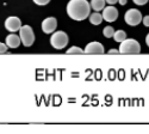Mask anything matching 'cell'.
<instances>
[{"label": "cell", "mask_w": 149, "mask_h": 134, "mask_svg": "<svg viewBox=\"0 0 149 134\" xmlns=\"http://www.w3.org/2000/svg\"><path fill=\"white\" fill-rule=\"evenodd\" d=\"M91 4L87 0H69L67 4V15L73 19L81 22L90 17Z\"/></svg>", "instance_id": "cell-1"}, {"label": "cell", "mask_w": 149, "mask_h": 134, "mask_svg": "<svg viewBox=\"0 0 149 134\" xmlns=\"http://www.w3.org/2000/svg\"><path fill=\"white\" fill-rule=\"evenodd\" d=\"M118 51L120 54H140L141 44L134 39H125L123 42H120Z\"/></svg>", "instance_id": "cell-2"}, {"label": "cell", "mask_w": 149, "mask_h": 134, "mask_svg": "<svg viewBox=\"0 0 149 134\" xmlns=\"http://www.w3.org/2000/svg\"><path fill=\"white\" fill-rule=\"evenodd\" d=\"M50 44L55 49H63L68 44V35L63 31H56L52 35Z\"/></svg>", "instance_id": "cell-3"}, {"label": "cell", "mask_w": 149, "mask_h": 134, "mask_svg": "<svg viewBox=\"0 0 149 134\" xmlns=\"http://www.w3.org/2000/svg\"><path fill=\"white\" fill-rule=\"evenodd\" d=\"M143 17H142V13L136 10V8H130L125 12V15H124V20H125V23L128 24V25L130 27H136L139 25V24L142 22Z\"/></svg>", "instance_id": "cell-4"}, {"label": "cell", "mask_w": 149, "mask_h": 134, "mask_svg": "<svg viewBox=\"0 0 149 134\" xmlns=\"http://www.w3.org/2000/svg\"><path fill=\"white\" fill-rule=\"evenodd\" d=\"M19 36H20V40H22L23 44L25 47H30L35 42V34H33V30L30 25L22 27L19 30Z\"/></svg>", "instance_id": "cell-5"}, {"label": "cell", "mask_w": 149, "mask_h": 134, "mask_svg": "<svg viewBox=\"0 0 149 134\" xmlns=\"http://www.w3.org/2000/svg\"><path fill=\"white\" fill-rule=\"evenodd\" d=\"M57 28V20L54 17H48L42 22V30L44 34H52Z\"/></svg>", "instance_id": "cell-6"}, {"label": "cell", "mask_w": 149, "mask_h": 134, "mask_svg": "<svg viewBox=\"0 0 149 134\" xmlns=\"http://www.w3.org/2000/svg\"><path fill=\"white\" fill-rule=\"evenodd\" d=\"M103 18L106 22H115L118 18V10L113 6V5H110L107 7H105L103 10Z\"/></svg>", "instance_id": "cell-7"}, {"label": "cell", "mask_w": 149, "mask_h": 134, "mask_svg": "<svg viewBox=\"0 0 149 134\" xmlns=\"http://www.w3.org/2000/svg\"><path fill=\"white\" fill-rule=\"evenodd\" d=\"M5 28L11 31V32H16V31H19L20 28H22V23H20V19L18 17H8L6 20H5Z\"/></svg>", "instance_id": "cell-8"}, {"label": "cell", "mask_w": 149, "mask_h": 134, "mask_svg": "<svg viewBox=\"0 0 149 134\" xmlns=\"http://www.w3.org/2000/svg\"><path fill=\"white\" fill-rule=\"evenodd\" d=\"M86 54H104V46L99 42H91L85 47Z\"/></svg>", "instance_id": "cell-9"}, {"label": "cell", "mask_w": 149, "mask_h": 134, "mask_svg": "<svg viewBox=\"0 0 149 134\" xmlns=\"http://www.w3.org/2000/svg\"><path fill=\"white\" fill-rule=\"evenodd\" d=\"M22 40H20V36H17L13 34H11L8 35L7 37H6V44L8 48H12V49H15V48H18L19 44H20Z\"/></svg>", "instance_id": "cell-10"}, {"label": "cell", "mask_w": 149, "mask_h": 134, "mask_svg": "<svg viewBox=\"0 0 149 134\" xmlns=\"http://www.w3.org/2000/svg\"><path fill=\"white\" fill-rule=\"evenodd\" d=\"M91 7L94 11H102L105 8V4H106V0H91Z\"/></svg>", "instance_id": "cell-11"}, {"label": "cell", "mask_w": 149, "mask_h": 134, "mask_svg": "<svg viewBox=\"0 0 149 134\" xmlns=\"http://www.w3.org/2000/svg\"><path fill=\"white\" fill-rule=\"evenodd\" d=\"M103 20H104L103 15H100L99 12H94V13L90 15V22L93 25H99V24H102Z\"/></svg>", "instance_id": "cell-12"}, {"label": "cell", "mask_w": 149, "mask_h": 134, "mask_svg": "<svg viewBox=\"0 0 149 134\" xmlns=\"http://www.w3.org/2000/svg\"><path fill=\"white\" fill-rule=\"evenodd\" d=\"M125 39H127V34H125V31H123V30H117L115 32V35H113V40L116 42H119V43L123 42Z\"/></svg>", "instance_id": "cell-13"}, {"label": "cell", "mask_w": 149, "mask_h": 134, "mask_svg": "<svg viewBox=\"0 0 149 134\" xmlns=\"http://www.w3.org/2000/svg\"><path fill=\"white\" fill-rule=\"evenodd\" d=\"M115 29L112 27H105L104 30H103V34L106 39H111V37H113V35H115Z\"/></svg>", "instance_id": "cell-14"}, {"label": "cell", "mask_w": 149, "mask_h": 134, "mask_svg": "<svg viewBox=\"0 0 149 134\" xmlns=\"http://www.w3.org/2000/svg\"><path fill=\"white\" fill-rule=\"evenodd\" d=\"M85 53V51H82L81 48H79V47H70L69 49L67 51V54H78V55H80V54H84Z\"/></svg>", "instance_id": "cell-15"}, {"label": "cell", "mask_w": 149, "mask_h": 134, "mask_svg": "<svg viewBox=\"0 0 149 134\" xmlns=\"http://www.w3.org/2000/svg\"><path fill=\"white\" fill-rule=\"evenodd\" d=\"M32 1H33L36 5H41V6H43V5L49 4V1H50V0H32Z\"/></svg>", "instance_id": "cell-16"}, {"label": "cell", "mask_w": 149, "mask_h": 134, "mask_svg": "<svg viewBox=\"0 0 149 134\" xmlns=\"http://www.w3.org/2000/svg\"><path fill=\"white\" fill-rule=\"evenodd\" d=\"M7 52V44H4L3 42H0V54H4Z\"/></svg>", "instance_id": "cell-17"}, {"label": "cell", "mask_w": 149, "mask_h": 134, "mask_svg": "<svg viewBox=\"0 0 149 134\" xmlns=\"http://www.w3.org/2000/svg\"><path fill=\"white\" fill-rule=\"evenodd\" d=\"M132 1L136 4V5H139V6H143V5H146L149 0H132Z\"/></svg>", "instance_id": "cell-18"}, {"label": "cell", "mask_w": 149, "mask_h": 134, "mask_svg": "<svg viewBox=\"0 0 149 134\" xmlns=\"http://www.w3.org/2000/svg\"><path fill=\"white\" fill-rule=\"evenodd\" d=\"M142 23L144 24V27L149 28V15H148V16H146V17H143V19H142Z\"/></svg>", "instance_id": "cell-19"}, {"label": "cell", "mask_w": 149, "mask_h": 134, "mask_svg": "<svg viewBox=\"0 0 149 134\" xmlns=\"http://www.w3.org/2000/svg\"><path fill=\"white\" fill-rule=\"evenodd\" d=\"M106 3L109 5H115L116 3H118V0H106Z\"/></svg>", "instance_id": "cell-20"}, {"label": "cell", "mask_w": 149, "mask_h": 134, "mask_svg": "<svg viewBox=\"0 0 149 134\" xmlns=\"http://www.w3.org/2000/svg\"><path fill=\"white\" fill-rule=\"evenodd\" d=\"M119 53V51H116V49H111V51H109V54H118Z\"/></svg>", "instance_id": "cell-21"}, {"label": "cell", "mask_w": 149, "mask_h": 134, "mask_svg": "<svg viewBox=\"0 0 149 134\" xmlns=\"http://www.w3.org/2000/svg\"><path fill=\"white\" fill-rule=\"evenodd\" d=\"M118 3H119L120 5H125V4H127V0H118Z\"/></svg>", "instance_id": "cell-22"}, {"label": "cell", "mask_w": 149, "mask_h": 134, "mask_svg": "<svg viewBox=\"0 0 149 134\" xmlns=\"http://www.w3.org/2000/svg\"><path fill=\"white\" fill-rule=\"evenodd\" d=\"M146 43H147V46L149 47V34L146 36Z\"/></svg>", "instance_id": "cell-23"}]
</instances>
